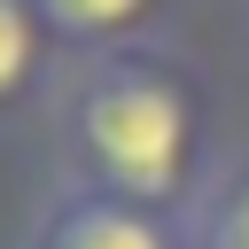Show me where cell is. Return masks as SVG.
<instances>
[{"instance_id": "cell-1", "label": "cell", "mask_w": 249, "mask_h": 249, "mask_svg": "<svg viewBox=\"0 0 249 249\" xmlns=\"http://www.w3.org/2000/svg\"><path fill=\"white\" fill-rule=\"evenodd\" d=\"M47 117H54L62 179H86V187L124 195V202L163 210V218H187L226 163L218 86L179 39L70 54Z\"/></svg>"}, {"instance_id": "cell-2", "label": "cell", "mask_w": 249, "mask_h": 249, "mask_svg": "<svg viewBox=\"0 0 249 249\" xmlns=\"http://www.w3.org/2000/svg\"><path fill=\"white\" fill-rule=\"evenodd\" d=\"M16 249H187V218L140 210L124 195H101V187L54 171V187L39 195Z\"/></svg>"}, {"instance_id": "cell-3", "label": "cell", "mask_w": 249, "mask_h": 249, "mask_svg": "<svg viewBox=\"0 0 249 249\" xmlns=\"http://www.w3.org/2000/svg\"><path fill=\"white\" fill-rule=\"evenodd\" d=\"M187 0H39L62 54H117V47H163L179 31Z\"/></svg>"}, {"instance_id": "cell-4", "label": "cell", "mask_w": 249, "mask_h": 249, "mask_svg": "<svg viewBox=\"0 0 249 249\" xmlns=\"http://www.w3.org/2000/svg\"><path fill=\"white\" fill-rule=\"evenodd\" d=\"M62 70H70V54H62L54 23L39 16V0H0V124L23 109H47Z\"/></svg>"}, {"instance_id": "cell-5", "label": "cell", "mask_w": 249, "mask_h": 249, "mask_svg": "<svg viewBox=\"0 0 249 249\" xmlns=\"http://www.w3.org/2000/svg\"><path fill=\"white\" fill-rule=\"evenodd\" d=\"M187 249H249V148L226 156L202 202L187 210Z\"/></svg>"}]
</instances>
